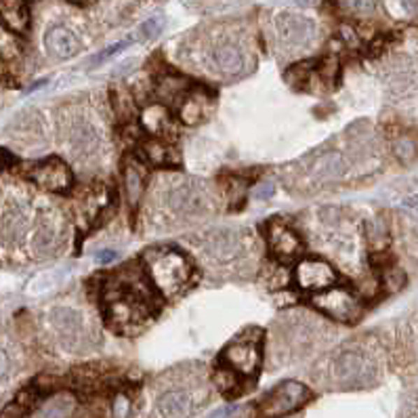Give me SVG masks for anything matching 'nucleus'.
I'll return each mask as SVG.
<instances>
[{
	"label": "nucleus",
	"instance_id": "nucleus-1",
	"mask_svg": "<svg viewBox=\"0 0 418 418\" xmlns=\"http://www.w3.org/2000/svg\"><path fill=\"white\" fill-rule=\"evenodd\" d=\"M154 284L145 280L141 269H116L103 282V309L110 326L120 332L145 326L156 315Z\"/></svg>",
	"mask_w": 418,
	"mask_h": 418
},
{
	"label": "nucleus",
	"instance_id": "nucleus-2",
	"mask_svg": "<svg viewBox=\"0 0 418 418\" xmlns=\"http://www.w3.org/2000/svg\"><path fill=\"white\" fill-rule=\"evenodd\" d=\"M376 374L378 366L370 349L361 343H345L322 361L315 378L334 391H349L374 384Z\"/></svg>",
	"mask_w": 418,
	"mask_h": 418
},
{
	"label": "nucleus",
	"instance_id": "nucleus-3",
	"mask_svg": "<svg viewBox=\"0 0 418 418\" xmlns=\"http://www.w3.org/2000/svg\"><path fill=\"white\" fill-rule=\"evenodd\" d=\"M143 267L154 288L168 298L187 290L194 280L192 261L181 250L171 248V246L147 250L143 254Z\"/></svg>",
	"mask_w": 418,
	"mask_h": 418
},
{
	"label": "nucleus",
	"instance_id": "nucleus-4",
	"mask_svg": "<svg viewBox=\"0 0 418 418\" xmlns=\"http://www.w3.org/2000/svg\"><path fill=\"white\" fill-rule=\"evenodd\" d=\"M198 248L215 269H229L250 259V240L240 229H217L206 233Z\"/></svg>",
	"mask_w": 418,
	"mask_h": 418
},
{
	"label": "nucleus",
	"instance_id": "nucleus-5",
	"mask_svg": "<svg viewBox=\"0 0 418 418\" xmlns=\"http://www.w3.org/2000/svg\"><path fill=\"white\" fill-rule=\"evenodd\" d=\"M59 129L64 147L76 160H89L101 152V133L85 112L68 110L62 116Z\"/></svg>",
	"mask_w": 418,
	"mask_h": 418
},
{
	"label": "nucleus",
	"instance_id": "nucleus-6",
	"mask_svg": "<svg viewBox=\"0 0 418 418\" xmlns=\"http://www.w3.org/2000/svg\"><path fill=\"white\" fill-rule=\"evenodd\" d=\"M162 202L177 219H194L212 210L215 202L206 185L198 181H181L168 185L162 194Z\"/></svg>",
	"mask_w": 418,
	"mask_h": 418
},
{
	"label": "nucleus",
	"instance_id": "nucleus-7",
	"mask_svg": "<svg viewBox=\"0 0 418 418\" xmlns=\"http://www.w3.org/2000/svg\"><path fill=\"white\" fill-rule=\"evenodd\" d=\"M66 242V223L55 208H43L36 212V221L30 233V252L36 259L51 257Z\"/></svg>",
	"mask_w": 418,
	"mask_h": 418
},
{
	"label": "nucleus",
	"instance_id": "nucleus-8",
	"mask_svg": "<svg viewBox=\"0 0 418 418\" xmlns=\"http://www.w3.org/2000/svg\"><path fill=\"white\" fill-rule=\"evenodd\" d=\"M261 332L246 330L236 336L221 353L223 366L236 370L240 376H254L261 368Z\"/></svg>",
	"mask_w": 418,
	"mask_h": 418
},
{
	"label": "nucleus",
	"instance_id": "nucleus-9",
	"mask_svg": "<svg viewBox=\"0 0 418 418\" xmlns=\"http://www.w3.org/2000/svg\"><path fill=\"white\" fill-rule=\"evenodd\" d=\"M49 328L55 336V340L70 349V351H76L80 349L85 343H87V319L85 315L74 309V307H55L49 311Z\"/></svg>",
	"mask_w": 418,
	"mask_h": 418
},
{
	"label": "nucleus",
	"instance_id": "nucleus-10",
	"mask_svg": "<svg viewBox=\"0 0 418 418\" xmlns=\"http://www.w3.org/2000/svg\"><path fill=\"white\" fill-rule=\"evenodd\" d=\"M208 64L223 76H240L252 68L250 51L236 38H219L208 47Z\"/></svg>",
	"mask_w": 418,
	"mask_h": 418
},
{
	"label": "nucleus",
	"instance_id": "nucleus-11",
	"mask_svg": "<svg viewBox=\"0 0 418 418\" xmlns=\"http://www.w3.org/2000/svg\"><path fill=\"white\" fill-rule=\"evenodd\" d=\"M204 391L200 382L187 384L185 380L166 387L156 399V414L160 416H189L202 403Z\"/></svg>",
	"mask_w": 418,
	"mask_h": 418
},
{
	"label": "nucleus",
	"instance_id": "nucleus-12",
	"mask_svg": "<svg viewBox=\"0 0 418 418\" xmlns=\"http://www.w3.org/2000/svg\"><path fill=\"white\" fill-rule=\"evenodd\" d=\"M313 305L319 311H324L328 317L343 322V324H353L363 313L359 298L353 292H349L347 288H338V286H330V288L317 292L313 296Z\"/></svg>",
	"mask_w": 418,
	"mask_h": 418
},
{
	"label": "nucleus",
	"instance_id": "nucleus-13",
	"mask_svg": "<svg viewBox=\"0 0 418 418\" xmlns=\"http://www.w3.org/2000/svg\"><path fill=\"white\" fill-rule=\"evenodd\" d=\"M309 399H311V391L303 382L284 380L273 391H269L265 395V399L261 401V410H263V414L280 416V414H288V412L298 410Z\"/></svg>",
	"mask_w": 418,
	"mask_h": 418
},
{
	"label": "nucleus",
	"instance_id": "nucleus-14",
	"mask_svg": "<svg viewBox=\"0 0 418 418\" xmlns=\"http://www.w3.org/2000/svg\"><path fill=\"white\" fill-rule=\"evenodd\" d=\"M278 38L284 51H301L315 38V24L305 15L286 13L278 20Z\"/></svg>",
	"mask_w": 418,
	"mask_h": 418
},
{
	"label": "nucleus",
	"instance_id": "nucleus-15",
	"mask_svg": "<svg viewBox=\"0 0 418 418\" xmlns=\"http://www.w3.org/2000/svg\"><path fill=\"white\" fill-rule=\"evenodd\" d=\"M294 282L301 290L322 292L336 284V271L324 259H303L294 269Z\"/></svg>",
	"mask_w": 418,
	"mask_h": 418
},
{
	"label": "nucleus",
	"instance_id": "nucleus-16",
	"mask_svg": "<svg viewBox=\"0 0 418 418\" xmlns=\"http://www.w3.org/2000/svg\"><path fill=\"white\" fill-rule=\"evenodd\" d=\"M267 242L271 248V254L282 261V263H290L294 261L301 250H303V242L298 238V233L284 221L280 219H271L267 225Z\"/></svg>",
	"mask_w": 418,
	"mask_h": 418
},
{
	"label": "nucleus",
	"instance_id": "nucleus-17",
	"mask_svg": "<svg viewBox=\"0 0 418 418\" xmlns=\"http://www.w3.org/2000/svg\"><path fill=\"white\" fill-rule=\"evenodd\" d=\"M30 177L38 187L49 192H66L72 187V171L59 158H49L41 162L38 166H34Z\"/></svg>",
	"mask_w": 418,
	"mask_h": 418
},
{
	"label": "nucleus",
	"instance_id": "nucleus-18",
	"mask_svg": "<svg viewBox=\"0 0 418 418\" xmlns=\"http://www.w3.org/2000/svg\"><path fill=\"white\" fill-rule=\"evenodd\" d=\"M347 173V160L338 152H328L311 158L307 162V175L315 183H330L338 181Z\"/></svg>",
	"mask_w": 418,
	"mask_h": 418
},
{
	"label": "nucleus",
	"instance_id": "nucleus-19",
	"mask_svg": "<svg viewBox=\"0 0 418 418\" xmlns=\"http://www.w3.org/2000/svg\"><path fill=\"white\" fill-rule=\"evenodd\" d=\"M45 49L57 59H70L78 53L80 41L68 26H53L45 34Z\"/></svg>",
	"mask_w": 418,
	"mask_h": 418
},
{
	"label": "nucleus",
	"instance_id": "nucleus-20",
	"mask_svg": "<svg viewBox=\"0 0 418 418\" xmlns=\"http://www.w3.org/2000/svg\"><path fill=\"white\" fill-rule=\"evenodd\" d=\"M0 22L17 34L28 32L30 9L26 0H0Z\"/></svg>",
	"mask_w": 418,
	"mask_h": 418
},
{
	"label": "nucleus",
	"instance_id": "nucleus-21",
	"mask_svg": "<svg viewBox=\"0 0 418 418\" xmlns=\"http://www.w3.org/2000/svg\"><path fill=\"white\" fill-rule=\"evenodd\" d=\"M145 168L141 162L137 160H129L127 166H124V194H127V200L131 206H137L139 198L143 196V189H145Z\"/></svg>",
	"mask_w": 418,
	"mask_h": 418
},
{
	"label": "nucleus",
	"instance_id": "nucleus-22",
	"mask_svg": "<svg viewBox=\"0 0 418 418\" xmlns=\"http://www.w3.org/2000/svg\"><path fill=\"white\" fill-rule=\"evenodd\" d=\"M187 93H189V85L181 76H164L158 82V97L162 101H179Z\"/></svg>",
	"mask_w": 418,
	"mask_h": 418
},
{
	"label": "nucleus",
	"instance_id": "nucleus-23",
	"mask_svg": "<svg viewBox=\"0 0 418 418\" xmlns=\"http://www.w3.org/2000/svg\"><path fill=\"white\" fill-rule=\"evenodd\" d=\"M74 408H76V399L72 395L57 393L45 403V408L38 414H43V416H68V414L74 412Z\"/></svg>",
	"mask_w": 418,
	"mask_h": 418
},
{
	"label": "nucleus",
	"instance_id": "nucleus-24",
	"mask_svg": "<svg viewBox=\"0 0 418 418\" xmlns=\"http://www.w3.org/2000/svg\"><path fill=\"white\" fill-rule=\"evenodd\" d=\"M168 122H171V118H168L166 110H164L160 103L150 106V108L143 110V127L150 129L152 133L160 135V133L168 127Z\"/></svg>",
	"mask_w": 418,
	"mask_h": 418
},
{
	"label": "nucleus",
	"instance_id": "nucleus-25",
	"mask_svg": "<svg viewBox=\"0 0 418 418\" xmlns=\"http://www.w3.org/2000/svg\"><path fill=\"white\" fill-rule=\"evenodd\" d=\"M145 154L147 158L156 164V166H168L173 164V152L166 143H162L160 139H154L145 145Z\"/></svg>",
	"mask_w": 418,
	"mask_h": 418
},
{
	"label": "nucleus",
	"instance_id": "nucleus-26",
	"mask_svg": "<svg viewBox=\"0 0 418 418\" xmlns=\"http://www.w3.org/2000/svg\"><path fill=\"white\" fill-rule=\"evenodd\" d=\"M338 5L353 15H370L376 9V0H338Z\"/></svg>",
	"mask_w": 418,
	"mask_h": 418
},
{
	"label": "nucleus",
	"instance_id": "nucleus-27",
	"mask_svg": "<svg viewBox=\"0 0 418 418\" xmlns=\"http://www.w3.org/2000/svg\"><path fill=\"white\" fill-rule=\"evenodd\" d=\"M131 45V41H122V43H116V45H112V47H108V49H103L99 55H95L91 62H89V66L91 68H97V66H101V64H106V62H110L112 57H116L120 51H124L127 47Z\"/></svg>",
	"mask_w": 418,
	"mask_h": 418
},
{
	"label": "nucleus",
	"instance_id": "nucleus-28",
	"mask_svg": "<svg viewBox=\"0 0 418 418\" xmlns=\"http://www.w3.org/2000/svg\"><path fill=\"white\" fill-rule=\"evenodd\" d=\"M162 28H164V20L162 17H150V20H145L139 26V38L150 41V38L158 36L162 32Z\"/></svg>",
	"mask_w": 418,
	"mask_h": 418
},
{
	"label": "nucleus",
	"instance_id": "nucleus-29",
	"mask_svg": "<svg viewBox=\"0 0 418 418\" xmlns=\"http://www.w3.org/2000/svg\"><path fill=\"white\" fill-rule=\"evenodd\" d=\"M13 355L7 347H0V384H5L13 376Z\"/></svg>",
	"mask_w": 418,
	"mask_h": 418
},
{
	"label": "nucleus",
	"instance_id": "nucleus-30",
	"mask_svg": "<svg viewBox=\"0 0 418 418\" xmlns=\"http://www.w3.org/2000/svg\"><path fill=\"white\" fill-rule=\"evenodd\" d=\"M200 116H202V103L194 101V99H185V103L181 106V118L187 124H194L200 120Z\"/></svg>",
	"mask_w": 418,
	"mask_h": 418
},
{
	"label": "nucleus",
	"instance_id": "nucleus-31",
	"mask_svg": "<svg viewBox=\"0 0 418 418\" xmlns=\"http://www.w3.org/2000/svg\"><path fill=\"white\" fill-rule=\"evenodd\" d=\"M382 282H384V288H389V290H399V288L405 284V275H403V271H399V269H387L384 275H382Z\"/></svg>",
	"mask_w": 418,
	"mask_h": 418
},
{
	"label": "nucleus",
	"instance_id": "nucleus-32",
	"mask_svg": "<svg viewBox=\"0 0 418 418\" xmlns=\"http://www.w3.org/2000/svg\"><path fill=\"white\" fill-rule=\"evenodd\" d=\"M395 156H397V158H401V160H410V158H414V156H416L414 141H412V139H408V137L399 139V141L395 143Z\"/></svg>",
	"mask_w": 418,
	"mask_h": 418
},
{
	"label": "nucleus",
	"instance_id": "nucleus-33",
	"mask_svg": "<svg viewBox=\"0 0 418 418\" xmlns=\"http://www.w3.org/2000/svg\"><path fill=\"white\" fill-rule=\"evenodd\" d=\"M129 397L127 395H118L116 397V401H114V414L116 416H127V414H131V410H129Z\"/></svg>",
	"mask_w": 418,
	"mask_h": 418
},
{
	"label": "nucleus",
	"instance_id": "nucleus-34",
	"mask_svg": "<svg viewBox=\"0 0 418 418\" xmlns=\"http://www.w3.org/2000/svg\"><path fill=\"white\" fill-rule=\"evenodd\" d=\"M246 414H250L248 410H244L242 405H233V408H221V410H217V412H212V416H246Z\"/></svg>",
	"mask_w": 418,
	"mask_h": 418
},
{
	"label": "nucleus",
	"instance_id": "nucleus-35",
	"mask_svg": "<svg viewBox=\"0 0 418 418\" xmlns=\"http://www.w3.org/2000/svg\"><path fill=\"white\" fill-rule=\"evenodd\" d=\"M116 252L114 250H99L97 252V261L101 263V265H108V263H112V261H116Z\"/></svg>",
	"mask_w": 418,
	"mask_h": 418
},
{
	"label": "nucleus",
	"instance_id": "nucleus-36",
	"mask_svg": "<svg viewBox=\"0 0 418 418\" xmlns=\"http://www.w3.org/2000/svg\"><path fill=\"white\" fill-rule=\"evenodd\" d=\"M9 164H13V156L5 150H0V171H5Z\"/></svg>",
	"mask_w": 418,
	"mask_h": 418
},
{
	"label": "nucleus",
	"instance_id": "nucleus-37",
	"mask_svg": "<svg viewBox=\"0 0 418 418\" xmlns=\"http://www.w3.org/2000/svg\"><path fill=\"white\" fill-rule=\"evenodd\" d=\"M401 5H403V9H405L410 15L418 11V0H401Z\"/></svg>",
	"mask_w": 418,
	"mask_h": 418
},
{
	"label": "nucleus",
	"instance_id": "nucleus-38",
	"mask_svg": "<svg viewBox=\"0 0 418 418\" xmlns=\"http://www.w3.org/2000/svg\"><path fill=\"white\" fill-rule=\"evenodd\" d=\"M405 206H408V208H412V210L418 215V196H414V198H408V200H405Z\"/></svg>",
	"mask_w": 418,
	"mask_h": 418
},
{
	"label": "nucleus",
	"instance_id": "nucleus-39",
	"mask_svg": "<svg viewBox=\"0 0 418 418\" xmlns=\"http://www.w3.org/2000/svg\"><path fill=\"white\" fill-rule=\"evenodd\" d=\"M70 3H74V5H89V3H93V0H70Z\"/></svg>",
	"mask_w": 418,
	"mask_h": 418
}]
</instances>
